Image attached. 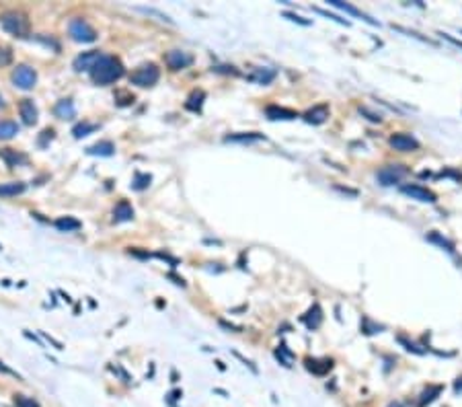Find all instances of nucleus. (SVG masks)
<instances>
[{
  "label": "nucleus",
  "instance_id": "nucleus-18",
  "mask_svg": "<svg viewBox=\"0 0 462 407\" xmlns=\"http://www.w3.org/2000/svg\"><path fill=\"white\" fill-rule=\"evenodd\" d=\"M134 218V208L129 202H119L115 206V210H113V220L115 222H127V220H132Z\"/></svg>",
  "mask_w": 462,
  "mask_h": 407
},
{
  "label": "nucleus",
  "instance_id": "nucleus-16",
  "mask_svg": "<svg viewBox=\"0 0 462 407\" xmlns=\"http://www.w3.org/2000/svg\"><path fill=\"white\" fill-rule=\"evenodd\" d=\"M0 159H2L6 163V167H11V169L19 167V164H23V163H27V157H25V154L16 152L13 148H2V150H0Z\"/></svg>",
  "mask_w": 462,
  "mask_h": 407
},
{
  "label": "nucleus",
  "instance_id": "nucleus-12",
  "mask_svg": "<svg viewBox=\"0 0 462 407\" xmlns=\"http://www.w3.org/2000/svg\"><path fill=\"white\" fill-rule=\"evenodd\" d=\"M329 4H331V6H335V8H339V11H345V13H350V15L357 16V19L366 21L368 25H374V27H380V23H378V21L370 19V16L366 15V13H362L360 8H355V6H351V4H347V2H341V0H329Z\"/></svg>",
  "mask_w": 462,
  "mask_h": 407
},
{
  "label": "nucleus",
  "instance_id": "nucleus-33",
  "mask_svg": "<svg viewBox=\"0 0 462 407\" xmlns=\"http://www.w3.org/2000/svg\"><path fill=\"white\" fill-rule=\"evenodd\" d=\"M13 64V49L6 46H0V68Z\"/></svg>",
  "mask_w": 462,
  "mask_h": 407
},
{
  "label": "nucleus",
  "instance_id": "nucleus-9",
  "mask_svg": "<svg viewBox=\"0 0 462 407\" xmlns=\"http://www.w3.org/2000/svg\"><path fill=\"white\" fill-rule=\"evenodd\" d=\"M388 144L398 152H411V150L419 148V140L413 138L411 134H392Z\"/></svg>",
  "mask_w": 462,
  "mask_h": 407
},
{
  "label": "nucleus",
  "instance_id": "nucleus-6",
  "mask_svg": "<svg viewBox=\"0 0 462 407\" xmlns=\"http://www.w3.org/2000/svg\"><path fill=\"white\" fill-rule=\"evenodd\" d=\"M407 173H409V169L403 167V164H388V167H382L376 173V179L380 181V185L390 187V185H397Z\"/></svg>",
  "mask_w": 462,
  "mask_h": 407
},
{
  "label": "nucleus",
  "instance_id": "nucleus-4",
  "mask_svg": "<svg viewBox=\"0 0 462 407\" xmlns=\"http://www.w3.org/2000/svg\"><path fill=\"white\" fill-rule=\"evenodd\" d=\"M160 79V70L156 68V64H144L138 70L129 74V82L136 86H152Z\"/></svg>",
  "mask_w": 462,
  "mask_h": 407
},
{
  "label": "nucleus",
  "instance_id": "nucleus-11",
  "mask_svg": "<svg viewBox=\"0 0 462 407\" xmlns=\"http://www.w3.org/2000/svg\"><path fill=\"white\" fill-rule=\"evenodd\" d=\"M101 58L99 51H84V54H80L76 60H74V70L76 72H91L93 70V66L97 64V60Z\"/></svg>",
  "mask_w": 462,
  "mask_h": 407
},
{
  "label": "nucleus",
  "instance_id": "nucleus-47",
  "mask_svg": "<svg viewBox=\"0 0 462 407\" xmlns=\"http://www.w3.org/2000/svg\"><path fill=\"white\" fill-rule=\"evenodd\" d=\"M0 107H4V99H2V95H0Z\"/></svg>",
  "mask_w": 462,
  "mask_h": 407
},
{
  "label": "nucleus",
  "instance_id": "nucleus-20",
  "mask_svg": "<svg viewBox=\"0 0 462 407\" xmlns=\"http://www.w3.org/2000/svg\"><path fill=\"white\" fill-rule=\"evenodd\" d=\"M226 142H240V144H247V142H261L265 140L263 134H257V132H242V134H230L224 138Z\"/></svg>",
  "mask_w": 462,
  "mask_h": 407
},
{
  "label": "nucleus",
  "instance_id": "nucleus-8",
  "mask_svg": "<svg viewBox=\"0 0 462 407\" xmlns=\"http://www.w3.org/2000/svg\"><path fill=\"white\" fill-rule=\"evenodd\" d=\"M164 62H167V66L171 68V70H183V68L193 64V56L187 54V51H183V49H171V51L164 54Z\"/></svg>",
  "mask_w": 462,
  "mask_h": 407
},
{
  "label": "nucleus",
  "instance_id": "nucleus-25",
  "mask_svg": "<svg viewBox=\"0 0 462 407\" xmlns=\"http://www.w3.org/2000/svg\"><path fill=\"white\" fill-rule=\"evenodd\" d=\"M320 321H322V310H320L319 305H312V309L304 315V323H306L310 329H317L320 325Z\"/></svg>",
  "mask_w": 462,
  "mask_h": 407
},
{
  "label": "nucleus",
  "instance_id": "nucleus-36",
  "mask_svg": "<svg viewBox=\"0 0 462 407\" xmlns=\"http://www.w3.org/2000/svg\"><path fill=\"white\" fill-rule=\"evenodd\" d=\"M398 342H400V343H403V345H405V348H407L409 352H413V354H425V350H419V348H417V345H415V343H411V342H407V340H405V337H398Z\"/></svg>",
  "mask_w": 462,
  "mask_h": 407
},
{
  "label": "nucleus",
  "instance_id": "nucleus-1",
  "mask_svg": "<svg viewBox=\"0 0 462 407\" xmlns=\"http://www.w3.org/2000/svg\"><path fill=\"white\" fill-rule=\"evenodd\" d=\"M124 76V64L113 56H101L91 70V79L97 84H111Z\"/></svg>",
  "mask_w": 462,
  "mask_h": 407
},
{
  "label": "nucleus",
  "instance_id": "nucleus-26",
  "mask_svg": "<svg viewBox=\"0 0 462 407\" xmlns=\"http://www.w3.org/2000/svg\"><path fill=\"white\" fill-rule=\"evenodd\" d=\"M19 134V126L16 122H11V119H4L0 122V140H11L13 136Z\"/></svg>",
  "mask_w": 462,
  "mask_h": 407
},
{
  "label": "nucleus",
  "instance_id": "nucleus-21",
  "mask_svg": "<svg viewBox=\"0 0 462 407\" xmlns=\"http://www.w3.org/2000/svg\"><path fill=\"white\" fill-rule=\"evenodd\" d=\"M306 368L310 372H315V374L322 376V374H327V372L333 368V362L331 360H315V358H306Z\"/></svg>",
  "mask_w": 462,
  "mask_h": 407
},
{
  "label": "nucleus",
  "instance_id": "nucleus-29",
  "mask_svg": "<svg viewBox=\"0 0 462 407\" xmlns=\"http://www.w3.org/2000/svg\"><path fill=\"white\" fill-rule=\"evenodd\" d=\"M150 183H152V175H148V173H136V179H134L132 187L136 189V192H144L146 187H150Z\"/></svg>",
  "mask_w": 462,
  "mask_h": 407
},
{
  "label": "nucleus",
  "instance_id": "nucleus-13",
  "mask_svg": "<svg viewBox=\"0 0 462 407\" xmlns=\"http://www.w3.org/2000/svg\"><path fill=\"white\" fill-rule=\"evenodd\" d=\"M265 115L271 119V122H277V119H282V122H290V119L298 117V114H296L294 109H286V107H277V105H269L265 109Z\"/></svg>",
  "mask_w": 462,
  "mask_h": 407
},
{
  "label": "nucleus",
  "instance_id": "nucleus-3",
  "mask_svg": "<svg viewBox=\"0 0 462 407\" xmlns=\"http://www.w3.org/2000/svg\"><path fill=\"white\" fill-rule=\"evenodd\" d=\"M11 81H13V84L16 86V89L31 91L33 86L37 84V72H35V68H31L27 64H21V66H16L13 70Z\"/></svg>",
  "mask_w": 462,
  "mask_h": 407
},
{
  "label": "nucleus",
  "instance_id": "nucleus-30",
  "mask_svg": "<svg viewBox=\"0 0 462 407\" xmlns=\"http://www.w3.org/2000/svg\"><path fill=\"white\" fill-rule=\"evenodd\" d=\"M275 358H277V360H280V364H284L286 368H290V366H292V360H294V354H292V352H290V350H287V348H286V345L282 343V345H280V348H277V350H275Z\"/></svg>",
  "mask_w": 462,
  "mask_h": 407
},
{
  "label": "nucleus",
  "instance_id": "nucleus-34",
  "mask_svg": "<svg viewBox=\"0 0 462 407\" xmlns=\"http://www.w3.org/2000/svg\"><path fill=\"white\" fill-rule=\"evenodd\" d=\"M51 140H54V130H51V128H48V130H43V132H41V136H39L37 144L41 146V148H46V146H48V142H51Z\"/></svg>",
  "mask_w": 462,
  "mask_h": 407
},
{
  "label": "nucleus",
  "instance_id": "nucleus-35",
  "mask_svg": "<svg viewBox=\"0 0 462 407\" xmlns=\"http://www.w3.org/2000/svg\"><path fill=\"white\" fill-rule=\"evenodd\" d=\"M315 11L319 13V15H322V16H329V19H333V21H337V23H341V25H345V27H350V21H345V19H339L337 15H333V13H329V11H325V8H315Z\"/></svg>",
  "mask_w": 462,
  "mask_h": 407
},
{
  "label": "nucleus",
  "instance_id": "nucleus-37",
  "mask_svg": "<svg viewBox=\"0 0 462 407\" xmlns=\"http://www.w3.org/2000/svg\"><path fill=\"white\" fill-rule=\"evenodd\" d=\"M284 16H286V19H290V21H294V23H300V25H310V21L302 19V16L294 15V13H284Z\"/></svg>",
  "mask_w": 462,
  "mask_h": 407
},
{
  "label": "nucleus",
  "instance_id": "nucleus-39",
  "mask_svg": "<svg viewBox=\"0 0 462 407\" xmlns=\"http://www.w3.org/2000/svg\"><path fill=\"white\" fill-rule=\"evenodd\" d=\"M440 175H442V177H452V179H456V181H462L460 173H454V171H450V169H448V171H442Z\"/></svg>",
  "mask_w": 462,
  "mask_h": 407
},
{
  "label": "nucleus",
  "instance_id": "nucleus-32",
  "mask_svg": "<svg viewBox=\"0 0 462 407\" xmlns=\"http://www.w3.org/2000/svg\"><path fill=\"white\" fill-rule=\"evenodd\" d=\"M15 405L16 407H41L33 397H25V395H16L15 397Z\"/></svg>",
  "mask_w": 462,
  "mask_h": 407
},
{
  "label": "nucleus",
  "instance_id": "nucleus-44",
  "mask_svg": "<svg viewBox=\"0 0 462 407\" xmlns=\"http://www.w3.org/2000/svg\"><path fill=\"white\" fill-rule=\"evenodd\" d=\"M454 391H456V393H462V378H458L456 383H454Z\"/></svg>",
  "mask_w": 462,
  "mask_h": 407
},
{
  "label": "nucleus",
  "instance_id": "nucleus-15",
  "mask_svg": "<svg viewBox=\"0 0 462 407\" xmlns=\"http://www.w3.org/2000/svg\"><path fill=\"white\" fill-rule=\"evenodd\" d=\"M327 117H329V107L327 105H317V107H312V109H308L306 114H304V119H306L308 124H312V126L322 124Z\"/></svg>",
  "mask_w": 462,
  "mask_h": 407
},
{
  "label": "nucleus",
  "instance_id": "nucleus-7",
  "mask_svg": "<svg viewBox=\"0 0 462 407\" xmlns=\"http://www.w3.org/2000/svg\"><path fill=\"white\" fill-rule=\"evenodd\" d=\"M400 194L409 195L411 200H417V202H423V204H435L438 202V195H435L431 189L427 187H421V185H400Z\"/></svg>",
  "mask_w": 462,
  "mask_h": 407
},
{
  "label": "nucleus",
  "instance_id": "nucleus-24",
  "mask_svg": "<svg viewBox=\"0 0 462 407\" xmlns=\"http://www.w3.org/2000/svg\"><path fill=\"white\" fill-rule=\"evenodd\" d=\"M25 183L21 181H13V183H0V197H11V195H21L25 192Z\"/></svg>",
  "mask_w": 462,
  "mask_h": 407
},
{
  "label": "nucleus",
  "instance_id": "nucleus-23",
  "mask_svg": "<svg viewBox=\"0 0 462 407\" xmlns=\"http://www.w3.org/2000/svg\"><path fill=\"white\" fill-rule=\"evenodd\" d=\"M54 224H56V228L62 230V232H72V230H78L82 227V222L72 218V216H62V218H58Z\"/></svg>",
  "mask_w": 462,
  "mask_h": 407
},
{
  "label": "nucleus",
  "instance_id": "nucleus-17",
  "mask_svg": "<svg viewBox=\"0 0 462 407\" xmlns=\"http://www.w3.org/2000/svg\"><path fill=\"white\" fill-rule=\"evenodd\" d=\"M54 114H56L60 119H72V117L76 115V107H74V103H72L70 99H62V101L56 103Z\"/></svg>",
  "mask_w": 462,
  "mask_h": 407
},
{
  "label": "nucleus",
  "instance_id": "nucleus-43",
  "mask_svg": "<svg viewBox=\"0 0 462 407\" xmlns=\"http://www.w3.org/2000/svg\"><path fill=\"white\" fill-rule=\"evenodd\" d=\"M169 278H171V280H175L177 286H185V280H183V278H177L175 274H169Z\"/></svg>",
  "mask_w": 462,
  "mask_h": 407
},
{
  "label": "nucleus",
  "instance_id": "nucleus-40",
  "mask_svg": "<svg viewBox=\"0 0 462 407\" xmlns=\"http://www.w3.org/2000/svg\"><path fill=\"white\" fill-rule=\"evenodd\" d=\"M442 37H444V39H446V41H450V43H454V46H456V48H460V49H462V41H458V39H454V37H452V35H448V33H442Z\"/></svg>",
  "mask_w": 462,
  "mask_h": 407
},
{
  "label": "nucleus",
  "instance_id": "nucleus-31",
  "mask_svg": "<svg viewBox=\"0 0 462 407\" xmlns=\"http://www.w3.org/2000/svg\"><path fill=\"white\" fill-rule=\"evenodd\" d=\"M427 241H431V243L440 245L442 249H446L448 253H454V243H452V241H448V239H444L442 235H438V232H431V235H427Z\"/></svg>",
  "mask_w": 462,
  "mask_h": 407
},
{
  "label": "nucleus",
  "instance_id": "nucleus-2",
  "mask_svg": "<svg viewBox=\"0 0 462 407\" xmlns=\"http://www.w3.org/2000/svg\"><path fill=\"white\" fill-rule=\"evenodd\" d=\"M0 25L6 33L15 37H25L29 33V19L19 11H8L0 16Z\"/></svg>",
  "mask_w": 462,
  "mask_h": 407
},
{
  "label": "nucleus",
  "instance_id": "nucleus-14",
  "mask_svg": "<svg viewBox=\"0 0 462 407\" xmlns=\"http://www.w3.org/2000/svg\"><path fill=\"white\" fill-rule=\"evenodd\" d=\"M275 76H277V72L273 70V68H255L251 74H247V79L251 82H257V84H269Z\"/></svg>",
  "mask_w": 462,
  "mask_h": 407
},
{
  "label": "nucleus",
  "instance_id": "nucleus-41",
  "mask_svg": "<svg viewBox=\"0 0 462 407\" xmlns=\"http://www.w3.org/2000/svg\"><path fill=\"white\" fill-rule=\"evenodd\" d=\"M216 72H230V74H237V70H234L232 66H218V68H214Z\"/></svg>",
  "mask_w": 462,
  "mask_h": 407
},
{
  "label": "nucleus",
  "instance_id": "nucleus-19",
  "mask_svg": "<svg viewBox=\"0 0 462 407\" xmlns=\"http://www.w3.org/2000/svg\"><path fill=\"white\" fill-rule=\"evenodd\" d=\"M86 152L93 154V157H111V154L115 152V146H113V142H109V140H101L97 144L89 146Z\"/></svg>",
  "mask_w": 462,
  "mask_h": 407
},
{
  "label": "nucleus",
  "instance_id": "nucleus-45",
  "mask_svg": "<svg viewBox=\"0 0 462 407\" xmlns=\"http://www.w3.org/2000/svg\"><path fill=\"white\" fill-rule=\"evenodd\" d=\"M179 397H183V393H181V391H173V393H171V403L175 401V399H179Z\"/></svg>",
  "mask_w": 462,
  "mask_h": 407
},
{
  "label": "nucleus",
  "instance_id": "nucleus-22",
  "mask_svg": "<svg viewBox=\"0 0 462 407\" xmlns=\"http://www.w3.org/2000/svg\"><path fill=\"white\" fill-rule=\"evenodd\" d=\"M442 391H444V387H442V385H430V387H427L425 391L419 395V405L423 407V405L433 403V401L442 395Z\"/></svg>",
  "mask_w": 462,
  "mask_h": 407
},
{
  "label": "nucleus",
  "instance_id": "nucleus-10",
  "mask_svg": "<svg viewBox=\"0 0 462 407\" xmlns=\"http://www.w3.org/2000/svg\"><path fill=\"white\" fill-rule=\"evenodd\" d=\"M19 115H21V119H23V124L33 126V124H37L39 111H37L35 103H33L31 99H23V101L19 103Z\"/></svg>",
  "mask_w": 462,
  "mask_h": 407
},
{
  "label": "nucleus",
  "instance_id": "nucleus-5",
  "mask_svg": "<svg viewBox=\"0 0 462 407\" xmlns=\"http://www.w3.org/2000/svg\"><path fill=\"white\" fill-rule=\"evenodd\" d=\"M68 31H70V37L74 41H80V43H91L97 39V31L84 19H72L70 25H68Z\"/></svg>",
  "mask_w": 462,
  "mask_h": 407
},
{
  "label": "nucleus",
  "instance_id": "nucleus-27",
  "mask_svg": "<svg viewBox=\"0 0 462 407\" xmlns=\"http://www.w3.org/2000/svg\"><path fill=\"white\" fill-rule=\"evenodd\" d=\"M204 99H206V93H204V91H193V93L189 95L185 107H187L189 111H199V109H202V105H204Z\"/></svg>",
  "mask_w": 462,
  "mask_h": 407
},
{
  "label": "nucleus",
  "instance_id": "nucleus-28",
  "mask_svg": "<svg viewBox=\"0 0 462 407\" xmlns=\"http://www.w3.org/2000/svg\"><path fill=\"white\" fill-rule=\"evenodd\" d=\"M99 126L97 124H89V122H82V124H76L74 128H72V134H74V138H84V136H89V134H93L95 130H97Z\"/></svg>",
  "mask_w": 462,
  "mask_h": 407
},
{
  "label": "nucleus",
  "instance_id": "nucleus-46",
  "mask_svg": "<svg viewBox=\"0 0 462 407\" xmlns=\"http://www.w3.org/2000/svg\"><path fill=\"white\" fill-rule=\"evenodd\" d=\"M388 407H403V405H400V403H390Z\"/></svg>",
  "mask_w": 462,
  "mask_h": 407
},
{
  "label": "nucleus",
  "instance_id": "nucleus-42",
  "mask_svg": "<svg viewBox=\"0 0 462 407\" xmlns=\"http://www.w3.org/2000/svg\"><path fill=\"white\" fill-rule=\"evenodd\" d=\"M0 370H2V372H6V374H13V376H16V378H21L19 374H16V372L15 370H11V368H8V366H4L2 364V362H0Z\"/></svg>",
  "mask_w": 462,
  "mask_h": 407
},
{
  "label": "nucleus",
  "instance_id": "nucleus-38",
  "mask_svg": "<svg viewBox=\"0 0 462 407\" xmlns=\"http://www.w3.org/2000/svg\"><path fill=\"white\" fill-rule=\"evenodd\" d=\"M360 114H364V115H368V119H370V122H380V115H376V114H370V111L368 109H366V107H362L360 109Z\"/></svg>",
  "mask_w": 462,
  "mask_h": 407
}]
</instances>
